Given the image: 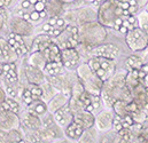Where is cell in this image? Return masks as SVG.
<instances>
[{
	"label": "cell",
	"instance_id": "cell-1",
	"mask_svg": "<svg viewBox=\"0 0 148 143\" xmlns=\"http://www.w3.org/2000/svg\"><path fill=\"white\" fill-rule=\"evenodd\" d=\"M126 74L127 70L117 69L112 77L105 81L101 99L106 108H112L117 100H124L127 102L132 100L131 91L126 85Z\"/></svg>",
	"mask_w": 148,
	"mask_h": 143
},
{
	"label": "cell",
	"instance_id": "cell-2",
	"mask_svg": "<svg viewBox=\"0 0 148 143\" xmlns=\"http://www.w3.org/2000/svg\"><path fill=\"white\" fill-rule=\"evenodd\" d=\"M127 15L130 14L121 7L119 0H107L98 9V21L109 29L118 30Z\"/></svg>",
	"mask_w": 148,
	"mask_h": 143
},
{
	"label": "cell",
	"instance_id": "cell-3",
	"mask_svg": "<svg viewBox=\"0 0 148 143\" xmlns=\"http://www.w3.org/2000/svg\"><path fill=\"white\" fill-rule=\"evenodd\" d=\"M79 29V42L92 47H97L107 38V28L99 21H92L78 27Z\"/></svg>",
	"mask_w": 148,
	"mask_h": 143
},
{
	"label": "cell",
	"instance_id": "cell-4",
	"mask_svg": "<svg viewBox=\"0 0 148 143\" xmlns=\"http://www.w3.org/2000/svg\"><path fill=\"white\" fill-rule=\"evenodd\" d=\"M76 73L78 76L79 80L82 81V84L84 85L86 92H88L90 94H93V95H101L105 81H102L93 72V70L90 68L88 63L79 64V67L76 69Z\"/></svg>",
	"mask_w": 148,
	"mask_h": 143
},
{
	"label": "cell",
	"instance_id": "cell-5",
	"mask_svg": "<svg viewBox=\"0 0 148 143\" xmlns=\"http://www.w3.org/2000/svg\"><path fill=\"white\" fill-rule=\"evenodd\" d=\"M87 63L90 68L93 70V72L102 81H107L117 70L115 60L102 57V56H93L87 61Z\"/></svg>",
	"mask_w": 148,
	"mask_h": 143
},
{
	"label": "cell",
	"instance_id": "cell-6",
	"mask_svg": "<svg viewBox=\"0 0 148 143\" xmlns=\"http://www.w3.org/2000/svg\"><path fill=\"white\" fill-rule=\"evenodd\" d=\"M66 21H69V23H73L74 25H82L87 22L98 21V9L93 6L87 7H79L75 10L68 12L64 16Z\"/></svg>",
	"mask_w": 148,
	"mask_h": 143
},
{
	"label": "cell",
	"instance_id": "cell-7",
	"mask_svg": "<svg viewBox=\"0 0 148 143\" xmlns=\"http://www.w3.org/2000/svg\"><path fill=\"white\" fill-rule=\"evenodd\" d=\"M125 42L132 52L146 50L148 47V33L140 27H137L125 35Z\"/></svg>",
	"mask_w": 148,
	"mask_h": 143
},
{
	"label": "cell",
	"instance_id": "cell-8",
	"mask_svg": "<svg viewBox=\"0 0 148 143\" xmlns=\"http://www.w3.org/2000/svg\"><path fill=\"white\" fill-rule=\"evenodd\" d=\"M8 29L12 32L22 35L23 37H29L34 33V23L15 15L9 20Z\"/></svg>",
	"mask_w": 148,
	"mask_h": 143
},
{
	"label": "cell",
	"instance_id": "cell-9",
	"mask_svg": "<svg viewBox=\"0 0 148 143\" xmlns=\"http://www.w3.org/2000/svg\"><path fill=\"white\" fill-rule=\"evenodd\" d=\"M115 114L116 113L112 108H106L105 110L99 112L95 116V128L100 132H109L112 128Z\"/></svg>",
	"mask_w": 148,
	"mask_h": 143
},
{
	"label": "cell",
	"instance_id": "cell-10",
	"mask_svg": "<svg viewBox=\"0 0 148 143\" xmlns=\"http://www.w3.org/2000/svg\"><path fill=\"white\" fill-rule=\"evenodd\" d=\"M21 127V119L14 111L1 110L0 113V129L1 131H10Z\"/></svg>",
	"mask_w": 148,
	"mask_h": 143
},
{
	"label": "cell",
	"instance_id": "cell-11",
	"mask_svg": "<svg viewBox=\"0 0 148 143\" xmlns=\"http://www.w3.org/2000/svg\"><path fill=\"white\" fill-rule=\"evenodd\" d=\"M80 54L77 48H67L62 49V63L64 68L69 71H76L80 64Z\"/></svg>",
	"mask_w": 148,
	"mask_h": 143
},
{
	"label": "cell",
	"instance_id": "cell-12",
	"mask_svg": "<svg viewBox=\"0 0 148 143\" xmlns=\"http://www.w3.org/2000/svg\"><path fill=\"white\" fill-rule=\"evenodd\" d=\"M21 128L23 133L32 131H42V120L40 117L31 114L27 111L21 119Z\"/></svg>",
	"mask_w": 148,
	"mask_h": 143
},
{
	"label": "cell",
	"instance_id": "cell-13",
	"mask_svg": "<svg viewBox=\"0 0 148 143\" xmlns=\"http://www.w3.org/2000/svg\"><path fill=\"white\" fill-rule=\"evenodd\" d=\"M54 119L56 121V124L64 131L73 121H74V112L71 110V108L68 104H66L64 107H62L60 110H58L55 113H53Z\"/></svg>",
	"mask_w": 148,
	"mask_h": 143
},
{
	"label": "cell",
	"instance_id": "cell-14",
	"mask_svg": "<svg viewBox=\"0 0 148 143\" xmlns=\"http://www.w3.org/2000/svg\"><path fill=\"white\" fill-rule=\"evenodd\" d=\"M119 54V48L112 44H101L93 48L92 50V57L93 56H102L115 60Z\"/></svg>",
	"mask_w": 148,
	"mask_h": 143
},
{
	"label": "cell",
	"instance_id": "cell-15",
	"mask_svg": "<svg viewBox=\"0 0 148 143\" xmlns=\"http://www.w3.org/2000/svg\"><path fill=\"white\" fill-rule=\"evenodd\" d=\"M61 49H67V48H76L78 46V41L73 37L71 33V25H67L66 29L62 31V33L59 37H56V41H55Z\"/></svg>",
	"mask_w": 148,
	"mask_h": 143
},
{
	"label": "cell",
	"instance_id": "cell-16",
	"mask_svg": "<svg viewBox=\"0 0 148 143\" xmlns=\"http://www.w3.org/2000/svg\"><path fill=\"white\" fill-rule=\"evenodd\" d=\"M25 77L29 84H38L41 85L44 81H46V74L44 70L39 69L37 67H34L31 64H27L25 65Z\"/></svg>",
	"mask_w": 148,
	"mask_h": 143
},
{
	"label": "cell",
	"instance_id": "cell-17",
	"mask_svg": "<svg viewBox=\"0 0 148 143\" xmlns=\"http://www.w3.org/2000/svg\"><path fill=\"white\" fill-rule=\"evenodd\" d=\"M53 42H54V40H53V37L52 36H49V35H47V33L39 35V36H37L34 39V41H32V44H31V46H30V48H29V53L44 52V50L47 49Z\"/></svg>",
	"mask_w": 148,
	"mask_h": 143
},
{
	"label": "cell",
	"instance_id": "cell-18",
	"mask_svg": "<svg viewBox=\"0 0 148 143\" xmlns=\"http://www.w3.org/2000/svg\"><path fill=\"white\" fill-rule=\"evenodd\" d=\"M1 79H5L6 85L18 82V73L15 62L1 64Z\"/></svg>",
	"mask_w": 148,
	"mask_h": 143
},
{
	"label": "cell",
	"instance_id": "cell-19",
	"mask_svg": "<svg viewBox=\"0 0 148 143\" xmlns=\"http://www.w3.org/2000/svg\"><path fill=\"white\" fill-rule=\"evenodd\" d=\"M0 57H1V64L2 63H13L15 62L20 56L17 53L9 46L8 41L1 37V44H0Z\"/></svg>",
	"mask_w": 148,
	"mask_h": 143
},
{
	"label": "cell",
	"instance_id": "cell-20",
	"mask_svg": "<svg viewBox=\"0 0 148 143\" xmlns=\"http://www.w3.org/2000/svg\"><path fill=\"white\" fill-rule=\"evenodd\" d=\"M74 120L76 123H78L79 125H82L85 129L93 127L95 124V116L93 114V112L87 111V110H79L74 113Z\"/></svg>",
	"mask_w": 148,
	"mask_h": 143
},
{
	"label": "cell",
	"instance_id": "cell-21",
	"mask_svg": "<svg viewBox=\"0 0 148 143\" xmlns=\"http://www.w3.org/2000/svg\"><path fill=\"white\" fill-rule=\"evenodd\" d=\"M84 132H85V128L74 120V121L64 129V138H66L67 140L74 141V142L75 141H79L80 138L83 136Z\"/></svg>",
	"mask_w": 148,
	"mask_h": 143
},
{
	"label": "cell",
	"instance_id": "cell-22",
	"mask_svg": "<svg viewBox=\"0 0 148 143\" xmlns=\"http://www.w3.org/2000/svg\"><path fill=\"white\" fill-rule=\"evenodd\" d=\"M0 142H25L24 134L20 131V128L10 129V131H1Z\"/></svg>",
	"mask_w": 148,
	"mask_h": 143
},
{
	"label": "cell",
	"instance_id": "cell-23",
	"mask_svg": "<svg viewBox=\"0 0 148 143\" xmlns=\"http://www.w3.org/2000/svg\"><path fill=\"white\" fill-rule=\"evenodd\" d=\"M69 97L66 96L63 93L59 92L48 103H47V108H48V111L51 113H55L58 110H60L62 107H64L66 104L69 103Z\"/></svg>",
	"mask_w": 148,
	"mask_h": 143
},
{
	"label": "cell",
	"instance_id": "cell-24",
	"mask_svg": "<svg viewBox=\"0 0 148 143\" xmlns=\"http://www.w3.org/2000/svg\"><path fill=\"white\" fill-rule=\"evenodd\" d=\"M27 111L30 112L31 114H35L37 117H42L47 111V103L42 100V99H38V100H34L32 103H30L29 106H27Z\"/></svg>",
	"mask_w": 148,
	"mask_h": 143
},
{
	"label": "cell",
	"instance_id": "cell-25",
	"mask_svg": "<svg viewBox=\"0 0 148 143\" xmlns=\"http://www.w3.org/2000/svg\"><path fill=\"white\" fill-rule=\"evenodd\" d=\"M131 95H132V100L136 101L141 108H144V106L148 102L146 87L143 84H139L137 87H134L131 91Z\"/></svg>",
	"mask_w": 148,
	"mask_h": 143
},
{
	"label": "cell",
	"instance_id": "cell-26",
	"mask_svg": "<svg viewBox=\"0 0 148 143\" xmlns=\"http://www.w3.org/2000/svg\"><path fill=\"white\" fill-rule=\"evenodd\" d=\"M44 54L48 62H61L62 61V49L55 41L47 49L44 50Z\"/></svg>",
	"mask_w": 148,
	"mask_h": 143
},
{
	"label": "cell",
	"instance_id": "cell-27",
	"mask_svg": "<svg viewBox=\"0 0 148 143\" xmlns=\"http://www.w3.org/2000/svg\"><path fill=\"white\" fill-rule=\"evenodd\" d=\"M47 59L44 54V52H35V53H30V56L28 59V63L34 65V67H37L39 69L44 70L46 64H47Z\"/></svg>",
	"mask_w": 148,
	"mask_h": 143
},
{
	"label": "cell",
	"instance_id": "cell-28",
	"mask_svg": "<svg viewBox=\"0 0 148 143\" xmlns=\"http://www.w3.org/2000/svg\"><path fill=\"white\" fill-rule=\"evenodd\" d=\"M64 2L61 0H48L46 6V12L48 13V16H60V14L63 12Z\"/></svg>",
	"mask_w": 148,
	"mask_h": 143
},
{
	"label": "cell",
	"instance_id": "cell-29",
	"mask_svg": "<svg viewBox=\"0 0 148 143\" xmlns=\"http://www.w3.org/2000/svg\"><path fill=\"white\" fill-rule=\"evenodd\" d=\"M41 87H42V100L46 102V103H48L58 93H59V89L58 88H55L49 81H44L42 84H41Z\"/></svg>",
	"mask_w": 148,
	"mask_h": 143
},
{
	"label": "cell",
	"instance_id": "cell-30",
	"mask_svg": "<svg viewBox=\"0 0 148 143\" xmlns=\"http://www.w3.org/2000/svg\"><path fill=\"white\" fill-rule=\"evenodd\" d=\"M64 70H67L61 62H47L45 69H44V72L46 76H58L62 72H64Z\"/></svg>",
	"mask_w": 148,
	"mask_h": 143
},
{
	"label": "cell",
	"instance_id": "cell-31",
	"mask_svg": "<svg viewBox=\"0 0 148 143\" xmlns=\"http://www.w3.org/2000/svg\"><path fill=\"white\" fill-rule=\"evenodd\" d=\"M7 41H8L9 46L17 53L18 56H23V55H25L27 53H29V48L25 46V44H22V42L17 41L15 38L8 37V38H7Z\"/></svg>",
	"mask_w": 148,
	"mask_h": 143
},
{
	"label": "cell",
	"instance_id": "cell-32",
	"mask_svg": "<svg viewBox=\"0 0 148 143\" xmlns=\"http://www.w3.org/2000/svg\"><path fill=\"white\" fill-rule=\"evenodd\" d=\"M139 84H141L139 79V70H129L126 74V85L130 91H132Z\"/></svg>",
	"mask_w": 148,
	"mask_h": 143
},
{
	"label": "cell",
	"instance_id": "cell-33",
	"mask_svg": "<svg viewBox=\"0 0 148 143\" xmlns=\"http://www.w3.org/2000/svg\"><path fill=\"white\" fill-rule=\"evenodd\" d=\"M126 67L129 68V70H140L141 67L144 65V62L140 57L136 56V55H130L126 61H125Z\"/></svg>",
	"mask_w": 148,
	"mask_h": 143
},
{
	"label": "cell",
	"instance_id": "cell-34",
	"mask_svg": "<svg viewBox=\"0 0 148 143\" xmlns=\"http://www.w3.org/2000/svg\"><path fill=\"white\" fill-rule=\"evenodd\" d=\"M2 87H3V86H2ZM3 89H5L6 94H7V97H13V99H16V96L22 95V92H23V89L21 91V88H20V86H18V82L5 85Z\"/></svg>",
	"mask_w": 148,
	"mask_h": 143
},
{
	"label": "cell",
	"instance_id": "cell-35",
	"mask_svg": "<svg viewBox=\"0 0 148 143\" xmlns=\"http://www.w3.org/2000/svg\"><path fill=\"white\" fill-rule=\"evenodd\" d=\"M126 103L127 101H124V100H117L114 106H112V109L115 111L116 114L121 116V117H124L126 114H129V111H127V108H126Z\"/></svg>",
	"mask_w": 148,
	"mask_h": 143
},
{
	"label": "cell",
	"instance_id": "cell-36",
	"mask_svg": "<svg viewBox=\"0 0 148 143\" xmlns=\"http://www.w3.org/2000/svg\"><path fill=\"white\" fill-rule=\"evenodd\" d=\"M138 22H139V27L145 30L148 33V10H144V12H140L138 15Z\"/></svg>",
	"mask_w": 148,
	"mask_h": 143
},
{
	"label": "cell",
	"instance_id": "cell-37",
	"mask_svg": "<svg viewBox=\"0 0 148 143\" xmlns=\"http://www.w3.org/2000/svg\"><path fill=\"white\" fill-rule=\"evenodd\" d=\"M28 87H29L30 91L32 92V95H34V99H35V100L42 99V87H41V85H38V84H29Z\"/></svg>",
	"mask_w": 148,
	"mask_h": 143
},
{
	"label": "cell",
	"instance_id": "cell-38",
	"mask_svg": "<svg viewBox=\"0 0 148 143\" xmlns=\"http://www.w3.org/2000/svg\"><path fill=\"white\" fill-rule=\"evenodd\" d=\"M34 95H32V92L30 91L29 87H25L23 88V92H22V101L25 106H29L30 103H32L34 101Z\"/></svg>",
	"mask_w": 148,
	"mask_h": 143
},
{
	"label": "cell",
	"instance_id": "cell-39",
	"mask_svg": "<svg viewBox=\"0 0 148 143\" xmlns=\"http://www.w3.org/2000/svg\"><path fill=\"white\" fill-rule=\"evenodd\" d=\"M91 131H92V127L85 129V132H84L83 136L80 138L79 142H94V141L97 140V135L93 136V133H92Z\"/></svg>",
	"mask_w": 148,
	"mask_h": 143
},
{
	"label": "cell",
	"instance_id": "cell-40",
	"mask_svg": "<svg viewBox=\"0 0 148 143\" xmlns=\"http://www.w3.org/2000/svg\"><path fill=\"white\" fill-rule=\"evenodd\" d=\"M124 126H123V121H122V117L118 116V114H115V118H114V124H112V131L115 133H118L121 129H123Z\"/></svg>",
	"mask_w": 148,
	"mask_h": 143
},
{
	"label": "cell",
	"instance_id": "cell-41",
	"mask_svg": "<svg viewBox=\"0 0 148 143\" xmlns=\"http://www.w3.org/2000/svg\"><path fill=\"white\" fill-rule=\"evenodd\" d=\"M6 101L8 102V104H9L12 111H14L15 113H18V112L21 111V106L18 104V102H17L15 99H13V97H7Z\"/></svg>",
	"mask_w": 148,
	"mask_h": 143
},
{
	"label": "cell",
	"instance_id": "cell-42",
	"mask_svg": "<svg viewBox=\"0 0 148 143\" xmlns=\"http://www.w3.org/2000/svg\"><path fill=\"white\" fill-rule=\"evenodd\" d=\"M0 16H1V28L3 25H8L10 18L8 17V12L6 10V7H1V14H0Z\"/></svg>",
	"mask_w": 148,
	"mask_h": 143
},
{
	"label": "cell",
	"instance_id": "cell-43",
	"mask_svg": "<svg viewBox=\"0 0 148 143\" xmlns=\"http://www.w3.org/2000/svg\"><path fill=\"white\" fill-rule=\"evenodd\" d=\"M40 20H41V16H40V13L39 12H37L36 9H34L32 12H30V22L31 23H38Z\"/></svg>",
	"mask_w": 148,
	"mask_h": 143
},
{
	"label": "cell",
	"instance_id": "cell-44",
	"mask_svg": "<svg viewBox=\"0 0 148 143\" xmlns=\"http://www.w3.org/2000/svg\"><path fill=\"white\" fill-rule=\"evenodd\" d=\"M46 6H47V0H39L34 6V9H36L37 12H42L46 10Z\"/></svg>",
	"mask_w": 148,
	"mask_h": 143
},
{
	"label": "cell",
	"instance_id": "cell-45",
	"mask_svg": "<svg viewBox=\"0 0 148 143\" xmlns=\"http://www.w3.org/2000/svg\"><path fill=\"white\" fill-rule=\"evenodd\" d=\"M32 6H34V5L30 2V0H23V1L21 2V8H22V9H24V10L30 9Z\"/></svg>",
	"mask_w": 148,
	"mask_h": 143
},
{
	"label": "cell",
	"instance_id": "cell-46",
	"mask_svg": "<svg viewBox=\"0 0 148 143\" xmlns=\"http://www.w3.org/2000/svg\"><path fill=\"white\" fill-rule=\"evenodd\" d=\"M107 0H93V2H92V6L94 7V8H97V9H99V7L103 3V2H106Z\"/></svg>",
	"mask_w": 148,
	"mask_h": 143
},
{
	"label": "cell",
	"instance_id": "cell-47",
	"mask_svg": "<svg viewBox=\"0 0 148 143\" xmlns=\"http://www.w3.org/2000/svg\"><path fill=\"white\" fill-rule=\"evenodd\" d=\"M13 0H0V7H7L10 5Z\"/></svg>",
	"mask_w": 148,
	"mask_h": 143
},
{
	"label": "cell",
	"instance_id": "cell-48",
	"mask_svg": "<svg viewBox=\"0 0 148 143\" xmlns=\"http://www.w3.org/2000/svg\"><path fill=\"white\" fill-rule=\"evenodd\" d=\"M61 1H63L64 3H75V2H77L78 0H61Z\"/></svg>",
	"mask_w": 148,
	"mask_h": 143
},
{
	"label": "cell",
	"instance_id": "cell-49",
	"mask_svg": "<svg viewBox=\"0 0 148 143\" xmlns=\"http://www.w3.org/2000/svg\"><path fill=\"white\" fill-rule=\"evenodd\" d=\"M38 1H39V0H30V2H31V3H32V5H34V6H35V5H36V3H37Z\"/></svg>",
	"mask_w": 148,
	"mask_h": 143
},
{
	"label": "cell",
	"instance_id": "cell-50",
	"mask_svg": "<svg viewBox=\"0 0 148 143\" xmlns=\"http://www.w3.org/2000/svg\"><path fill=\"white\" fill-rule=\"evenodd\" d=\"M85 1H88V2H91V3L93 2V0H85Z\"/></svg>",
	"mask_w": 148,
	"mask_h": 143
},
{
	"label": "cell",
	"instance_id": "cell-51",
	"mask_svg": "<svg viewBox=\"0 0 148 143\" xmlns=\"http://www.w3.org/2000/svg\"><path fill=\"white\" fill-rule=\"evenodd\" d=\"M146 50H147V54H148V47H147V48H146Z\"/></svg>",
	"mask_w": 148,
	"mask_h": 143
}]
</instances>
